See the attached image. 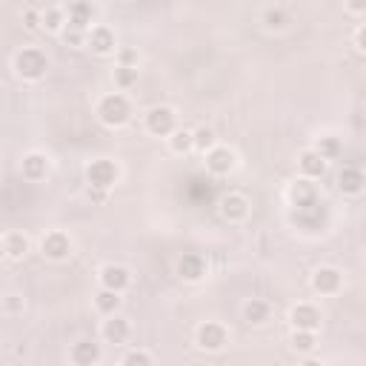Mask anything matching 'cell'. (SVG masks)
Masks as SVG:
<instances>
[{
	"label": "cell",
	"mask_w": 366,
	"mask_h": 366,
	"mask_svg": "<svg viewBox=\"0 0 366 366\" xmlns=\"http://www.w3.org/2000/svg\"><path fill=\"white\" fill-rule=\"evenodd\" d=\"M269 318V303L261 298H252L244 303V320L246 323H263Z\"/></svg>",
	"instance_id": "44dd1931"
},
{
	"label": "cell",
	"mask_w": 366,
	"mask_h": 366,
	"mask_svg": "<svg viewBox=\"0 0 366 366\" xmlns=\"http://www.w3.org/2000/svg\"><path fill=\"white\" fill-rule=\"evenodd\" d=\"M41 23H43L49 32H58V29L63 26V12H61V9H46L43 18H41Z\"/></svg>",
	"instance_id": "83f0119b"
},
{
	"label": "cell",
	"mask_w": 366,
	"mask_h": 366,
	"mask_svg": "<svg viewBox=\"0 0 366 366\" xmlns=\"http://www.w3.org/2000/svg\"><path fill=\"white\" fill-rule=\"evenodd\" d=\"M298 163H300V172H303L306 177H320V174L326 172V157H323L318 149H306V152H300Z\"/></svg>",
	"instance_id": "9a60e30c"
},
{
	"label": "cell",
	"mask_w": 366,
	"mask_h": 366,
	"mask_svg": "<svg viewBox=\"0 0 366 366\" xmlns=\"http://www.w3.org/2000/svg\"><path fill=\"white\" fill-rule=\"evenodd\" d=\"M289 198H292V204H295L298 209H303V206H315V204H318V192H315V187H312V183H309L306 177H300V180H295V183H292Z\"/></svg>",
	"instance_id": "4fadbf2b"
},
{
	"label": "cell",
	"mask_w": 366,
	"mask_h": 366,
	"mask_svg": "<svg viewBox=\"0 0 366 366\" xmlns=\"http://www.w3.org/2000/svg\"><path fill=\"white\" fill-rule=\"evenodd\" d=\"M129 115H132V106H129L126 95H120V92L106 95V98L100 100V106H98V117H100L106 126H123V123L129 120Z\"/></svg>",
	"instance_id": "7a4b0ae2"
},
{
	"label": "cell",
	"mask_w": 366,
	"mask_h": 366,
	"mask_svg": "<svg viewBox=\"0 0 366 366\" xmlns=\"http://www.w3.org/2000/svg\"><path fill=\"white\" fill-rule=\"evenodd\" d=\"M177 275H180L183 281H201V278L206 275V261H204V255L187 252V255L177 261Z\"/></svg>",
	"instance_id": "30bf717a"
},
{
	"label": "cell",
	"mask_w": 366,
	"mask_h": 366,
	"mask_svg": "<svg viewBox=\"0 0 366 366\" xmlns=\"http://www.w3.org/2000/svg\"><path fill=\"white\" fill-rule=\"evenodd\" d=\"M318 152H320L326 160H332V157H338V155H340V140H338V137H332V135H326V137H320V140H318Z\"/></svg>",
	"instance_id": "484cf974"
},
{
	"label": "cell",
	"mask_w": 366,
	"mask_h": 366,
	"mask_svg": "<svg viewBox=\"0 0 366 366\" xmlns=\"http://www.w3.org/2000/svg\"><path fill=\"white\" fill-rule=\"evenodd\" d=\"M100 283H103L106 289L123 292V289L132 283V275H129V269H123V266H117V263H109V266L100 269Z\"/></svg>",
	"instance_id": "7c38bea8"
},
{
	"label": "cell",
	"mask_w": 366,
	"mask_h": 366,
	"mask_svg": "<svg viewBox=\"0 0 366 366\" xmlns=\"http://www.w3.org/2000/svg\"><path fill=\"white\" fill-rule=\"evenodd\" d=\"M263 23H266V29H283L286 26V15L281 9H266L263 12Z\"/></svg>",
	"instance_id": "f546056e"
},
{
	"label": "cell",
	"mask_w": 366,
	"mask_h": 366,
	"mask_svg": "<svg viewBox=\"0 0 366 366\" xmlns=\"http://www.w3.org/2000/svg\"><path fill=\"white\" fill-rule=\"evenodd\" d=\"M63 38H66V43H72V46H83L86 41H89V32L86 29H80V26H66V32H63Z\"/></svg>",
	"instance_id": "f1b7e54d"
},
{
	"label": "cell",
	"mask_w": 366,
	"mask_h": 366,
	"mask_svg": "<svg viewBox=\"0 0 366 366\" xmlns=\"http://www.w3.org/2000/svg\"><path fill=\"white\" fill-rule=\"evenodd\" d=\"M340 283H343V278H340V272L332 269V266H320V269L312 275V286H315L320 295H335V292L340 289Z\"/></svg>",
	"instance_id": "8fae6325"
},
{
	"label": "cell",
	"mask_w": 366,
	"mask_h": 366,
	"mask_svg": "<svg viewBox=\"0 0 366 366\" xmlns=\"http://www.w3.org/2000/svg\"><path fill=\"white\" fill-rule=\"evenodd\" d=\"M226 340H229V335H226V329H224L221 323L206 320V323H201V326H198V346H201V349H206V352H218V349H224V346H226Z\"/></svg>",
	"instance_id": "277c9868"
},
{
	"label": "cell",
	"mask_w": 366,
	"mask_h": 366,
	"mask_svg": "<svg viewBox=\"0 0 366 366\" xmlns=\"http://www.w3.org/2000/svg\"><path fill=\"white\" fill-rule=\"evenodd\" d=\"M212 140H215L212 129H206V126H204V129H198V132H195V146H198V149H204V152H206V149H212Z\"/></svg>",
	"instance_id": "4dcf8cb0"
},
{
	"label": "cell",
	"mask_w": 366,
	"mask_h": 366,
	"mask_svg": "<svg viewBox=\"0 0 366 366\" xmlns=\"http://www.w3.org/2000/svg\"><path fill=\"white\" fill-rule=\"evenodd\" d=\"M338 187L343 195H360L366 189V172L357 166H343L338 174Z\"/></svg>",
	"instance_id": "8992f818"
},
{
	"label": "cell",
	"mask_w": 366,
	"mask_h": 366,
	"mask_svg": "<svg viewBox=\"0 0 366 366\" xmlns=\"http://www.w3.org/2000/svg\"><path fill=\"white\" fill-rule=\"evenodd\" d=\"M221 212L229 221H244L249 215V201L244 195H226L224 204H221Z\"/></svg>",
	"instance_id": "e0dca14e"
},
{
	"label": "cell",
	"mask_w": 366,
	"mask_h": 366,
	"mask_svg": "<svg viewBox=\"0 0 366 366\" xmlns=\"http://www.w3.org/2000/svg\"><path fill=\"white\" fill-rule=\"evenodd\" d=\"M23 177L26 180H41V177H46V172H49V160L43 157V155H38V152H32V155H26L23 157Z\"/></svg>",
	"instance_id": "d6986e66"
},
{
	"label": "cell",
	"mask_w": 366,
	"mask_h": 366,
	"mask_svg": "<svg viewBox=\"0 0 366 366\" xmlns=\"http://www.w3.org/2000/svg\"><path fill=\"white\" fill-rule=\"evenodd\" d=\"M115 83H117L120 89L135 86V83H137V69H135V66H117V69H115Z\"/></svg>",
	"instance_id": "d4e9b609"
},
{
	"label": "cell",
	"mask_w": 366,
	"mask_h": 366,
	"mask_svg": "<svg viewBox=\"0 0 366 366\" xmlns=\"http://www.w3.org/2000/svg\"><path fill=\"white\" fill-rule=\"evenodd\" d=\"M169 140H172V152L183 155V152H189V149L195 146V132H187V129H174Z\"/></svg>",
	"instance_id": "603a6c76"
},
{
	"label": "cell",
	"mask_w": 366,
	"mask_h": 366,
	"mask_svg": "<svg viewBox=\"0 0 366 366\" xmlns=\"http://www.w3.org/2000/svg\"><path fill=\"white\" fill-rule=\"evenodd\" d=\"M103 338H106L109 343H126V338H129V320L112 315V318L103 323Z\"/></svg>",
	"instance_id": "ffe728a7"
},
{
	"label": "cell",
	"mask_w": 366,
	"mask_h": 366,
	"mask_svg": "<svg viewBox=\"0 0 366 366\" xmlns=\"http://www.w3.org/2000/svg\"><path fill=\"white\" fill-rule=\"evenodd\" d=\"M95 306L103 312V315H115L117 312V306H120V292H115V289H100L98 292V298H95Z\"/></svg>",
	"instance_id": "7402d4cb"
},
{
	"label": "cell",
	"mask_w": 366,
	"mask_h": 366,
	"mask_svg": "<svg viewBox=\"0 0 366 366\" xmlns=\"http://www.w3.org/2000/svg\"><path fill=\"white\" fill-rule=\"evenodd\" d=\"M4 246H6V255L9 258H23L29 252V241L23 235H18V232H9L6 241H4Z\"/></svg>",
	"instance_id": "cb8c5ba5"
},
{
	"label": "cell",
	"mask_w": 366,
	"mask_h": 366,
	"mask_svg": "<svg viewBox=\"0 0 366 366\" xmlns=\"http://www.w3.org/2000/svg\"><path fill=\"white\" fill-rule=\"evenodd\" d=\"M355 43H357V49H360V52H366V26H360V29H357Z\"/></svg>",
	"instance_id": "836d02e7"
},
{
	"label": "cell",
	"mask_w": 366,
	"mask_h": 366,
	"mask_svg": "<svg viewBox=\"0 0 366 366\" xmlns=\"http://www.w3.org/2000/svg\"><path fill=\"white\" fill-rule=\"evenodd\" d=\"M289 320H292L295 329H309V332H315V329L320 326V309L312 306V303H298V306L289 312Z\"/></svg>",
	"instance_id": "9c48e42d"
},
{
	"label": "cell",
	"mask_w": 366,
	"mask_h": 366,
	"mask_svg": "<svg viewBox=\"0 0 366 366\" xmlns=\"http://www.w3.org/2000/svg\"><path fill=\"white\" fill-rule=\"evenodd\" d=\"M146 129H149L152 135H157V137L172 135V132H174V112H172L169 106H155V109H149V115H146Z\"/></svg>",
	"instance_id": "5b68a950"
},
{
	"label": "cell",
	"mask_w": 366,
	"mask_h": 366,
	"mask_svg": "<svg viewBox=\"0 0 366 366\" xmlns=\"http://www.w3.org/2000/svg\"><path fill=\"white\" fill-rule=\"evenodd\" d=\"M349 12H366V0H346Z\"/></svg>",
	"instance_id": "e575fe53"
},
{
	"label": "cell",
	"mask_w": 366,
	"mask_h": 366,
	"mask_svg": "<svg viewBox=\"0 0 366 366\" xmlns=\"http://www.w3.org/2000/svg\"><path fill=\"white\" fill-rule=\"evenodd\" d=\"M15 69H18V75H21L23 80H38V78L46 75L49 58H46L41 49L29 46V49H21V52L15 55Z\"/></svg>",
	"instance_id": "6da1fadb"
},
{
	"label": "cell",
	"mask_w": 366,
	"mask_h": 366,
	"mask_svg": "<svg viewBox=\"0 0 366 366\" xmlns=\"http://www.w3.org/2000/svg\"><path fill=\"white\" fill-rule=\"evenodd\" d=\"M292 346H295L298 352H309V349L315 346V335H312L309 329H295V335H292Z\"/></svg>",
	"instance_id": "4316f807"
},
{
	"label": "cell",
	"mask_w": 366,
	"mask_h": 366,
	"mask_svg": "<svg viewBox=\"0 0 366 366\" xmlns=\"http://www.w3.org/2000/svg\"><path fill=\"white\" fill-rule=\"evenodd\" d=\"M86 180H89V187L95 189H109L115 187V180H117V166L112 160H92L86 166Z\"/></svg>",
	"instance_id": "3957f363"
},
{
	"label": "cell",
	"mask_w": 366,
	"mask_h": 366,
	"mask_svg": "<svg viewBox=\"0 0 366 366\" xmlns=\"http://www.w3.org/2000/svg\"><path fill=\"white\" fill-rule=\"evenodd\" d=\"M123 363H152V355H146V352H129L123 357Z\"/></svg>",
	"instance_id": "d6a6232c"
},
{
	"label": "cell",
	"mask_w": 366,
	"mask_h": 366,
	"mask_svg": "<svg viewBox=\"0 0 366 366\" xmlns=\"http://www.w3.org/2000/svg\"><path fill=\"white\" fill-rule=\"evenodd\" d=\"M92 18H95V9H92L89 0H75V4H69V23H72V26L89 29Z\"/></svg>",
	"instance_id": "ac0fdd59"
},
{
	"label": "cell",
	"mask_w": 366,
	"mask_h": 366,
	"mask_svg": "<svg viewBox=\"0 0 366 366\" xmlns=\"http://www.w3.org/2000/svg\"><path fill=\"white\" fill-rule=\"evenodd\" d=\"M206 169L212 174H229L235 169V152L226 146H212L206 152Z\"/></svg>",
	"instance_id": "52a82bcc"
},
{
	"label": "cell",
	"mask_w": 366,
	"mask_h": 366,
	"mask_svg": "<svg viewBox=\"0 0 366 366\" xmlns=\"http://www.w3.org/2000/svg\"><path fill=\"white\" fill-rule=\"evenodd\" d=\"M72 360H75L78 366H92V363H98V360H100V346H98L95 340H80V343L72 346Z\"/></svg>",
	"instance_id": "2e32d148"
},
{
	"label": "cell",
	"mask_w": 366,
	"mask_h": 366,
	"mask_svg": "<svg viewBox=\"0 0 366 366\" xmlns=\"http://www.w3.org/2000/svg\"><path fill=\"white\" fill-rule=\"evenodd\" d=\"M117 61H120V66H135V63H137V52H135V49H123V52L117 55Z\"/></svg>",
	"instance_id": "1f68e13d"
},
{
	"label": "cell",
	"mask_w": 366,
	"mask_h": 366,
	"mask_svg": "<svg viewBox=\"0 0 366 366\" xmlns=\"http://www.w3.org/2000/svg\"><path fill=\"white\" fill-rule=\"evenodd\" d=\"M41 249H43L46 258L63 261V258H69V252H72V241H69L66 232H49V235L41 241Z\"/></svg>",
	"instance_id": "ba28073f"
},
{
	"label": "cell",
	"mask_w": 366,
	"mask_h": 366,
	"mask_svg": "<svg viewBox=\"0 0 366 366\" xmlns=\"http://www.w3.org/2000/svg\"><path fill=\"white\" fill-rule=\"evenodd\" d=\"M26 26H29V29H38V26H41V23H38V15H35L32 9L26 12Z\"/></svg>",
	"instance_id": "d590c367"
},
{
	"label": "cell",
	"mask_w": 366,
	"mask_h": 366,
	"mask_svg": "<svg viewBox=\"0 0 366 366\" xmlns=\"http://www.w3.org/2000/svg\"><path fill=\"white\" fill-rule=\"evenodd\" d=\"M86 43L98 55H112L115 52V32L106 29V26H95V29H89V41Z\"/></svg>",
	"instance_id": "5bb4252c"
}]
</instances>
